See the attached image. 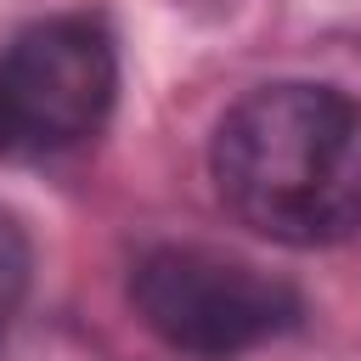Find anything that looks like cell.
I'll return each instance as SVG.
<instances>
[{
	"label": "cell",
	"instance_id": "1",
	"mask_svg": "<svg viewBox=\"0 0 361 361\" xmlns=\"http://www.w3.org/2000/svg\"><path fill=\"white\" fill-rule=\"evenodd\" d=\"M220 203L282 248H333L361 231V102L333 85H259L209 147Z\"/></svg>",
	"mask_w": 361,
	"mask_h": 361
},
{
	"label": "cell",
	"instance_id": "2",
	"mask_svg": "<svg viewBox=\"0 0 361 361\" xmlns=\"http://www.w3.org/2000/svg\"><path fill=\"white\" fill-rule=\"evenodd\" d=\"M135 316L180 355L231 361L299 322V293L214 248H152L130 276Z\"/></svg>",
	"mask_w": 361,
	"mask_h": 361
},
{
	"label": "cell",
	"instance_id": "3",
	"mask_svg": "<svg viewBox=\"0 0 361 361\" xmlns=\"http://www.w3.org/2000/svg\"><path fill=\"white\" fill-rule=\"evenodd\" d=\"M118 96V56L102 23L51 17L0 51V152L45 158L90 141Z\"/></svg>",
	"mask_w": 361,
	"mask_h": 361
},
{
	"label": "cell",
	"instance_id": "4",
	"mask_svg": "<svg viewBox=\"0 0 361 361\" xmlns=\"http://www.w3.org/2000/svg\"><path fill=\"white\" fill-rule=\"evenodd\" d=\"M28 265H34V248H28L23 226L0 209V327L17 316V305L28 293Z\"/></svg>",
	"mask_w": 361,
	"mask_h": 361
}]
</instances>
